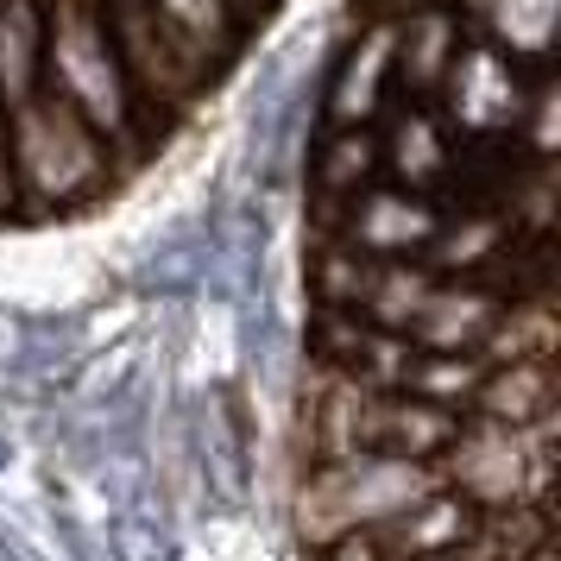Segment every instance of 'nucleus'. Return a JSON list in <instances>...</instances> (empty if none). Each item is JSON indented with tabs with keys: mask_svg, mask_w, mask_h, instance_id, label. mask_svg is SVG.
Segmentation results:
<instances>
[{
	"mask_svg": "<svg viewBox=\"0 0 561 561\" xmlns=\"http://www.w3.org/2000/svg\"><path fill=\"white\" fill-rule=\"evenodd\" d=\"M7 158H13L20 208H32V215L95 203L127 171V158L114 152L51 82H38V95L7 114Z\"/></svg>",
	"mask_w": 561,
	"mask_h": 561,
	"instance_id": "1",
	"label": "nucleus"
}]
</instances>
